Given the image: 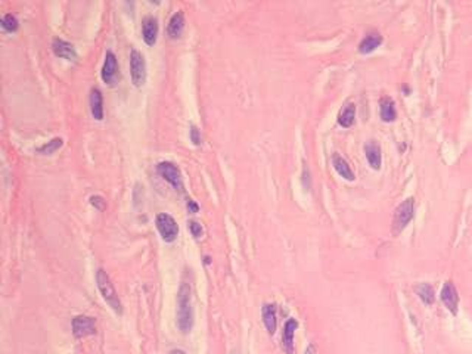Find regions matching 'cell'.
<instances>
[{
	"mask_svg": "<svg viewBox=\"0 0 472 354\" xmlns=\"http://www.w3.org/2000/svg\"><path fill=\"white\" fill-rule=\"evenodd\" d=\"M118 70V62L117 56L114 55V52L108 50L105 55V61H104V67L101 71V75H102V80L106 84H112L115 80V75H117Z\"/></svg>",
	"mask_w": 472,
	"mask_h": 354,
	"instance_id": "cell-10",
	"label": "cell"
},
{
	"mask_svg": "<svg viewBox=\"0 0 472 354\" xmlns=\"http://www.w3.org/2000/svg\"><path fill=\"white\" fill-rule=\"evenodd\" d=\"M155 224H156V229H158L160 235L165 242L176 241L177 235H179V226H177L176 220L170 214H167V212L158 214Z\"/></svg>",
	"mask_w": 472,
	"mask_h": 354,
	"instance_id": "cell-5",
	"label": "cell"
},
{
	"mask_svg": "<svg viewBox=\"0 0 472 354\" xmlns=\"http://www.w3.org/2000/svg\"><path fill=\"white\" fill-rule=\"evenodd\" d=\"M297 328H298V322L295 319H288L285 326H283L282 345L286 354L294 353V335Z\"/></svg>",
	"mask_w": 472,
	"mask_h": 354,
	"instance_id": "cell-12",
	"label": "cell"
},
{
	"mask_svg": "<svg viewBox=\"0 0 472 354\" xmlns=\"http://www.w3.org/2000/svg\"><path fill=\"white\" fill-rule=\"evenodd\" d=\"M96 283H97V289L102 295V298L106 301V304L111 307L117 314H123V304L118 298L117 291L111 282L108 273L104 269H97V271H96Z\"/></svg>",
	"mask_w": 472,
	"mask_h": 354,
	"instance_id": "cell-2",
	"label": "cell"
},
{
	"mask_svg": "<svg viewBox=\"0 0 472 354\" xmlns=\"http://www.w3.org/2000/svg\"><path fill=\"white\" fill-rule=\"evenodd\" d=\"M90 111L94 120L101 121L104 118V96L97 87L90 90Z\"/></svg>",
	"mask_w": 472,
	"mask_h": 354,
	"instance_id": "cell-14",
	"label": "cell"
},
{
	"mask_svg": "<svg viewBox=\"0 0 472 354\" xmlns=\"http://www.w3.org/2000/svg\"><path fill=\"white\" fill-rule=\"evenodd\" d=\"M183 28H185V15H183V12L179 11L176 13H173V16L168 21V27H167L168 35L171 38H179L182 35V33H183Z\"/></svg>",
	"mask_w": 472,
	"mask_h": 354,
	"instance_id": "cell-16",
	"label": "cell"
},
{
	"mask_svg": "<svg viewBox=\"0 0 472 354\" xmlns=\"http://www.w3.org/2000/svg\"><path fill=\"white\" fill-rule=\"evenodd\" d=\"M441 301L451 314H458V306H459V295L458 289L453 282H446L441 289Z\"/></svg>",
	"mask_w": 472,
	"mask_h": 354,
	"instance_id": "cell-8",
	"label": "cell"
},
{
	"mask_svg": "<svg viewBox=\"0 0 472 354\" xmlns=\"http://www.w3.org/2000/svg\"><path fill=\"white\" fill-rule=\"evenodd\" d=\"M304 354H316V347H314L313 344H310V345L307 347L306 353H304Z\"/></svg>",
	"mask_w": 472,
	"mask_h": 354,
	"instance_id": "cell-28",
	"label": "cell"
},
{
	"mask_svg": "<svg viewBox=\"0 0 472 354\" xmlns=\"http://www.w3.org/2000/svg\"><path fill=\"white\" fill-rule=\"evenodd\" d=\"M261 316H263V323L266 326L267 332L273 335L276 332L278 326V320H276V306L274 304H264L261 310Z\"/></svg>",
	"mask_w": 472,
	"mask_h": 354,
	"instance_id": "cell-15",
	"label": "cell"
},
{
	"mask_svg": "<svg viewBox=\"0 0 472 354\" xmlns=\"http://www.w3.org/2000/svg\"><path fill=\"white\" fill-rule=\"evenodd\" d=\"M168 354H186L183 350H180V348H174V350H171Z\"/></svg>",
	"mask_w": 472,
	"mask_h": 354,
	"instance_id": "cell-29",
	"label": "cell"
},
{
	"mask_svg": "<svg viewBox=\"0 0 472 354\" xmlns=\"http://www.w3.org/2000/svg\"><path fill=\"white\" fill-rule=\"evenodd\" d=\"M381 43H382V35L379 34V33H377V31L369 33V34H366L365 38L360 42V45H359V52H360V53H369V52L375 50Z\"/></svg>",
	"mask_w": 472,
	"mask_h": 354,
	"instance_id": "cell-19",
	"label": "cell"
},
{
	"mask_svg": "<svg viewBox=\"0 0 472 354\" xmlns=\"http://www.w3.org/2000/svg\"><path fill=\"white\" fill-rule=\"evenodd\" d=\"M188 227L189 230H190V233H192V236H195V238H201V236H202V226H201L198 222H193V220L189 222Z\"/></svg>",
	"mask_w": 472,
	"mask_h": 354,
	"instance_id": "cell-24",
	"label": "cell"
},
{
	"mask_svg": "<svg viewBox=\"0 0 472 354\" xmlns=\"http://www.w3.org/2000/svg\"><path fill=\"white\" fill-rule=\"evenodd\" d=\"M130 75H131V82L134 83L136 87H141L145 84L146 62H145V56L136 49H131V53H130Z\"/></svg>",
	"mask_w": 472,
	"mask_h": 354,
	"instance_id": "cell-4",
	"label": "cell"
},
{
	"mask_svg": "<svg viewBox=\"0 0 472 354\" xmlns=\"http://www.w3.org/2000/svg\"><path fill=\"white\" fill-rule=\"evenodd\" d=\"M379 114H381V118L384 121H387V123H391V121L396 120L397 111H396V104H394V101L391 97L385 96V97L381 99V102H379Z\"/></svg>",
	"mask_w": 472,
	"mask_h": 354,
	"instance_id": "cell-18",
	"label": "cell"
},
{
	"mask_svg": "<svg viewBox=\"0 0 472 354\" xmlns=\"http://www.w3.org/2000/svg\"><path fill=\"white\" fill-rule=\"evenodd\" d=\"M200 210V207H198V204L195 202L193 200H189L188 201V211L192 212V214H195V212H198Z\"/></svg>",
	"mask_w": 472,
	"mask_h": 354,
	"instance_id": "cell-27",
	"label": "cell"
},
{
	"mask_svg": "<svg viewBox=\"0 0 472 354\" xmlns=\"http://www.w3.org/2000/svg\"><path fill=\"white\" fill-rule=\"evenodd\" d=\"M158 173H160V176L163 177L165 182H168L173 188L182 190V188H183L182 174H180V170H179L173 163H170V161H163V163H160V164H158Z\"/></svg>",
	"mask_w": 472,
	"mask_h": 354,
	"instance_id": "cell-7",
	"label": "cell"
},
{
	"mask_svg": "<svg viewBox=\"0 0 472 354\" xmlns=\"http://www.w3.org/2000/svg\"><path fill=\"white\" fill-rule=\"evenodd\" d=\"M62 145H64V141H62L61 137H55V139H52V141L45 143L43 146H40V148L37 149V152L42 153V155H52L53 152H56Z\"/></svg>",
	"mask_w": 472,
	"mask_h": 354,
	"instance_id": "cell-22",
	"label": "cell"
},
{
	"mask_svg": "<svg viewBox=\"0 0 472 354\" xmlns=\"http://www.w3.org/2000/svg\"><path fill=\"white\" fill-rule=\"evenodd\" d=\"M365 153L367 163L372 168L379 170L381 163H382V153H381V146L377 141H367L365 145Z\"/></svg>",
	"mask_w": 472,
	"mask_h": 354,
	"instance_id": "cell-13",
	"label": "cell"
},
{
	"mask_svg": "<svg viewBox=\"0 0 472 354\" xmlns=\"http://www.w3.org/2000/svg\"><path fill=\"white\" fill-rule=\"evenodd\" d=\"M177 326L183 333H189L193 326L192 289L189 283H182L177 292Z\"/></svg>",
	"mask_w": 472,
	"mask_h": 354,
	"instance_id": "cell-1",
	"label": "cell"
},
{
	"mask_svg": "<svg viewBox=\"0 0 472 354\" xmlns=\"http://www.w3.org/2000/svg\"><path fill=\"white\" fill-rule=\"evenodd\" d=\"M52 49H53V53L59 58L67 59V61H75L77 59L75 47L72 46L70 42H65L62 38H55L52 42Z\"/></svg>",
	"mask_w": 472,
	"mask_h": 354,
	"instance_id": "cell-11",
	"label": "cell"
},
{
	"mask_svg": "<svg viewBox=\"0 0 472 354\" xmlns=\"http://www.w3.org/2000/svg\"><path fill=\"white\" fill-rule=\"evenodd\" d=\"M190 141L193 142V145H201V131L196 126H190Z\"/></svg>",
	"mask_w": 472,
	"mask_h": 354,
	"instance_id": "cell-25",
	"label": "cell"
},
{
	"mask_svg": "<svg viewBox=\"0 0 472 354\" xmlns=\"http://www.w3.org/2000/svg\"><path fill=\"white\" fill-rule=\"evenodd\" d=\"M90 204L93 205L94 208H97V210H104L105 208V201L102 196H99V195H93V196H90Z\"/></svg>",
	"mask_w": 472,
	"mask_h": 354,
	"instance_id": "cell-26",
	"label": "cell"
},
{
	"mask_svg": "<svg viewBox=\"0 0 472 354\" xmlns=\"http://www.w3.org/2000/svg\"><path fill=\"white\" fill-rule=\"evenodd\" d=\"M413 214H415V201L413 198H407L403 201L394 211V217H392V233L394 235H399L401 230L410 223Z\"/></svg>",
	"mask_w": 472,
	"mask_h": 354,
	"instance_id": "cell-3",
	"label": "cell"
},
{
	"mask_svg": "<svg viewBox=\"0 0 472 354\" xmlns=\"http://www.w3.org/2000/svg\"><path fill=\"white\" fill-rule=\"evenodd\" d=\"M142 35L148 46H153L158 37V19L155 16H145L142 21Z\"/></svg>",
	"mask_w": 472,
	"mask_h": 354,
	"instance_id": "cell-9",
	"label": "cell"
},
{
	"mask_svg": "<svg viewBox=\"0 0 472 354\" xmlns=\"http://www.w3.org/2000/svg\"><path fill=\"white\" fill-rule=\"evenodd\" d=\"M332 164H333V168L337 170V173L341 177H344L345 180H354V179H356L350 164L342 158L341 155L333 153V155H332Z\"/></svg>",
	"mask_w": 472,
	"mask_h": 354,
	"instance_id": "cell-17",
	"label": "cell"
},
{
	"mask_svg": "<svg viewBox=\"0 0 472 354\" xmlns=\"http://www.w3.org/2000/svg\"><path fill=\"white\" fill-rule=\"evenodd\" d=\"M415 292L418 294V297L422 300V303L426 306H431L434 304L436 301V294H434V288L429 285V283H419L415 286Z\"/></svg>",
	"mask_w": 472,
	"mask_h": 354,
	"instance_id": "cell-21",
	"label": "cell"
},
{
	"mask_svg": "<svg viewBox=\"0 0 472 354\" xmlns=\"http://www.w3.org/2000/svg\"><path fill=\"white\" fill-rule=\"evenodd\" d=\"M71 326H72V333L75 338H84V337L96 333V322L90 316H83V314L75 316L72 319Z\"/></svg>",
	"mask_w": 472,
	"mask_h": 354,
	"instance_id": "cell-6",
	"label": "cell"
},
{
	"mask_svg": "<svg viewBox=\"0 0 472 354\" xmlns=\"http://www.w3.org/2000/svg\"><path fill=\"white\" fill-rule=\"evenodd\" d=\"M354 118H356V105L353 102H347L342 106L341 112L338 115V123L342 127H350L353 126Z\"/></svg>",
	"mask_w": 472,
	"mask_h": 354,
	"instance_id": "cell-20",
	"label": "cell"
},
{
	"mask_svg": "<svg viewBox=\"0 0 472 354\" xmlns=\"http://www.w3.org/2000/svg\"><path fill=\"white\" fill-rule=\"evenodd\" d=\"M0 23H2V27H3L6 31H9V33L16 31V30H18V27H19L16 16H15V15H12V13H6V15H3Z\"/></svg>",
	"mask_w": 472,
	"mask_h": 354,
	"instance_id": "cell-23",
	"label": "cell"
}]
</instances>
